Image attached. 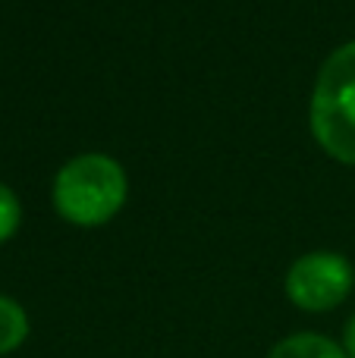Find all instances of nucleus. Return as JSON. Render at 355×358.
Listing matches in <instances>:
<instances>
[{
	"mask_svg": "<svg viewBox=\"0 0 355 358\" xmlns=\"http://www.w3.org/2000/svg\"><path fill=\"white\" fill-rule=\"evenodd\" d=\"M129 195V179L110 155H79L60 167L54 179V208L66 223L101 227Z\"/></svg>",
	"mask_w": 355,
	"mask_h": 358,
	"instance_id": "1",
	"label": "nucleus"
},
{
	"mask_svg": "<svg viewBox=\"0 0 355 358\" xmlns=\"http://www.w3.org/2000/svg\"><path fill=\"white\" fill-rule=\"evenodd\" d=\"M312 132L331 157L355 164V41L324 60L312 94Z\"/></svg>",
	"mask_w": 355,
	"mask_h": 358,
	"instance_id": "2",
	"label": "nucleus"
},
{
	"mask_svg": "<svg viewBox=\"0 0 355 358\" xmlns=\"http://www.w3.org/2000/svg\"><path fill=\"white\" fill-rule=\"evenodd\" d=\"M352 289V267L337 252H308L287 273V296L302 311H331Z\"/></svg>",
	"mask_w": 355,
	"mask_h": 358,
	"instance_id": "3",
	"label": "nucleus"
},
{
	"mask_svg": "<svg viewBox=\"0 0 355 358\" xmlns=\"http://www.w3.org/2000/svg\"><path fill=\"white\" fill-rule=\"evenodd\" d=\"M268 358H346V352L321 334H293L277 343Z\"/></svg>",
	"mask_w": 355,
	"mask_h": 358,
	"instance_id": "4",
	"label": "nucleus"
},
{
	"mask_svg": "<svg viewBox=\"0 0 355 358\" xmlns=\"http://www.w3.org/2000/svg\"><path fill=\"white\" fill-rule=\"evenodd\" d=\"M29 336V315L10 296H0V355L16 352Z\"/></svg>",
	"mask_w": 355,
	"mask_h": 358,
	"instance_id": "5",
	"label": "nucleus"
},
{
	"mask_svg": "<svg viewBox=\"0 0 355 358\" xmlns=\"http://www.w3.org/2000/svg\"><path fill=\"white\" fill-rule=\"evenodd\" d=\"M19 220H22V204H19L16 192H13L10 185L0 182V242H6L16 233Z\"/></svg>",
	"mask_w": 355,
	"mask_h": 358,
	"instance_id": "6",
	"label": "nucleus"
},
{
	"mask_svg": "<svg viewBox=\"0 0 355 358\" xmlns=\"http://www.w3.org/2000/svg\"><path fill=\"white\" fill-rule=\"evenodd\" d=\"M343 352H346V358H355V317L343 330Z\"/></svg>",
	"mask_w": 355,
	"mask_h": 358,
	"instance_id": "7",
	"label": "nucleus"
}]
</instances>
